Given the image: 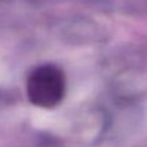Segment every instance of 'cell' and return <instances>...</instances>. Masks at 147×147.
Here are the masks:
<instances>
[{
    "mask_svg": "<svg viewBox=\"0 0 147 147\" xmlns=\"http://www.w3.org/2000/svg\"><path fill=\"white\" fill-rule=\"evenodd\" d=\"M67 81L64 72L53 64H43L30 72L26 92L30 103L40 108L59 106L65 95Z\"/></svg>",
    "mask_w": 147,
    "mask_h": 147,
    "instance_id": "6da1fadb",
    "label": "cell"
}]
</instances>
